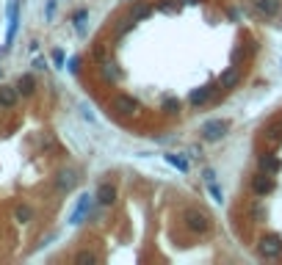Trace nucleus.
Returning a JSON list of instances; mask_svg holds the SVG:
<instances>
[{
    "label": "nucleus",
    "mask_w": 282,
    "mask_h": 265,
    "mask_svg": "<svg viewBox=\"0 0 282 265\" xmlns=\"http://www.w3.org/2000/svg\"><path fill=\"white\" fill-rule=\"evenodd\" d=\"M180 218H183V227L188 232H194V235H205V232L211 230V218H208V213H202V210H197V207H185Z\"/></svg>",
    "instance_id": "f257e3e1"
},
{
    "label": "nucleus",
    "mask_w": 282,
    "mask_h": 265,
    "mask_svg": "<svg viewBox=\"0 0 282 265\" xmlns=\"http://www.w3.org/2000/svg\"><path fill=\"white\" fill-rule=\"evenodd\" d=\"M227 130H230V122L227 119H211V122H205L202 125V138L205 141H221L227 135Z\"/></svg>",
    "instance_id": "f03ea898"
},
{
    "label": "nucleus",
    "mask_w": 282,
    "mask_h": 265,
    "mask_svg": "<svg viewBox=\"0 0 282 265\" xmlns=\"http://www.w3.org/2000/svg\"><path fill=\"white\" fill-rule=\"evenodd\" d=\"M92 204H94V196H92V194H83V196H80L78 204H75V207H72V213H70V224H72V227L83 224V218L89 216Z\"/></svg>",
    "instance_id": "7ed1b4c3"
},
{
    "label": "nucleus",
    "mask_w": 282,
    "mask_h": 265,
    "mask_svg": "<svg viewBox=\"0 0 282 265\" xmlns=\"http://www.w3.org/2000/svg\"><path fill=\"white\" fill-rule=\"evenodd\" d=\"M111 111H116L119 116H130V113L139 111V102L127 94H113L111 97Z\"/></svg>",
    "instance_id": "20e7f679"
},
{
    "label": "nucleus",
    "mask_w": 282,
    "mask_h": 265,
    "mask_svg": "<svg viewBox=\"0 0 282 265\" xmlns=\"http://www.w3.org/2000/svg\"><path fill=\"white\" fill-rule=\"evenodd\" d=\"M257 251H260V257L274 260V257H280V254H282V240L277 235H266L260 243H257Z\"/></svg>",
    "instance_id": "39448f33"
},
{
    "label": "nucleus",
    "mask_w": 282,
    "mask_h": 265,
    "mask_svg": "<svg viewBox=\"0 0 282 265\" xmlns=\"http://www.w3.org/2000/svg\"><path fill=\"white\" fill-rule=\"evenodd\" d=\"M252 191L257 196H268L274 191V174H266V171H257L252 180Z\"/></svg>",
    "instance_id": "423d86ee"
},
{
    "label": "nucleus",
    "mask_w": 282,
    "mask_h": 265,
    "mask_svg": "<svg viewBox=\"0 0 282 265\" xmlns=\"http://www.w3.org/2000/svg\"><path fill=\"white\" fill-rule=\"evenodd\" d=\"M75 182H78V174H75L72 168H64V171H58V177H56V191L58 194H67V191L75 188Z\"/></svg>",
    "instance_id": "0eeeda50"
},
{
    "label": "nucleus",
    "mask_w": 282,
    "mask_h": 265,
    "mask_svg": "<svg viewBox=\"0 0 282 265\" xmlns=\"http://www.w3.org/2000/svg\"><path fill=\"white\" fill-rule=\"evenodd\" d=\"M94 202L103 204V207H111V204L116 202V188H113L111 182H103L97 188V194H94Z\"/></svg>",
    "instance_id": "6e6552de"
},
{
    "label": "nucleus",
    "mask_w": 282,
    "mask_h": 265,
    "mask_svg": "<svg viewBox=\"0 0 282 265\" xmlns=\"http://www.w3.org/2000/svg\"><path fill=\"white\" fill-rule=\"evenodd\" d=\"M257 166H260V171H266V174H280L282 163H280V158H277V155L263 152L260 158H257Z\"/></svg>",
    "instance_id": "1a4fd4ad"
},
{
    "label": "nucleus",
    "mask_w": 282,
    "mask_h": 265,
    "mask_svg": "<svg viewBox=\"0 0 282 265\" xmlns=\"http://www.w3.org/2000/svg\"><path fill=\"white\" fill-rule=\"evenodd\" d=\"M254 8L263 17H277L282 11V0H254Z\"/></svg>",
    "instance_id": "9d476101"
},
{
    "label": "nucleus",
    "mask_w": 282,
    "mask_h": 265,
    "mask_svg": "<svg viewBox=\"0 0 282 265\" xmlns=\"http://www.w3.org/2000/svg\"><path fill=\"white\" fill-rule=\"evenodd\" d=\"M17 97H20L17 86H0V108H14Z\"/></svg>",
    "instance_id": "9b49d317"
},
{
    "label": "nucleus",
    "mask_w": 282,
    "mask_h": 265,
    "mask_svg": "<svg viewBox=\"0 0 282 265\" xmlns=\"http://www.w3.org/2000/svg\"><path fill=\"white\" fill-rule=\"evenodd\" d=\"M36 89V80L34 75H20V80H17V91H20L22 97H28V94H34Z\"/></svg>",
    "instance_id": "f8f14e48"
},
{
    "label": "nucleus",
    "mask_w": 282,
    "mask_h": 265,
    "mask_svg": "<svg viewBox=\"0 0 282 265\" xmlns=\"http://www.w3.org/2000/svg\"><path fill=\"white\" fill-rule=\"evenodd\" d=\"M238 80H241V72L235 69H227V72H221V77H219V83H221V89H233V86H238Z\"/></svg>",
    "instance_id": "ddd939ff"
},
{
    "label": "nucleus",
    "mask_w": 282,
    "mask_h": 265,
    "mask_svg": "<svg viewBox=\"0 0 282 265\" xmlns=\"http://www.w3.org/2000/svg\"><path fill=\"white\" fill-rule=\"evenodd\" d=\"M211 94H213L211 86H202V89L191 91V105H205L208 99H211Z\"/></svg>",
    "instance_id": "4468645a"
},
{
    "label": "nucleus",
    "mask_w": 282,
    "mask_h": 265,
    "mask_svg": "<svg viewBox=\"0 0 282 265\" xmlns=\"http://www.w3.org/2000/svg\"><path fill=\"white\" fill-rule=\"evenodd\" d=\"M149 14H152V6H136L130 11V22H141V20H147Z\"/></svg>",
    "instance_id": "2eb2a0df"
},
{
    "label": "nucleus",
    "mask_w": 282,
    "mask_h": 265,
    "mask_svg": "<svg viewBox=\"0 0 282 265\" xmlns=\"http://www.w3.org/2000/svg\"><path fill=\"white\" fill-rule=\"evenodd\" d=\"M166 163H172V166H175V168H180L183 174H185V171H188V161H185L183 155H166Z\"/></svg>",
    "instance_id": "dca6fc26"
},
{
    "label": "nucleus",
    "mask_w": 282,
    "mask_h": 265,
    "mask_svg": "<svg viewBox=\"0 0 282 265\" xmlns=\"http://www.w3.org/2000/svg\"><path fill=\"white\" fill-rule=\"evenodd\" d=\"M266 141H271V144H280V141H282V127H280V125L266 127Z\"/></svg>",
    "instance_id": "f3484780"
},
{
    "label": "nucleus",
    "mask_w": 282,
    "mask_h": 265,
    "mask_svg": "<svg viewBox=\"0 0 282 265\" xmlns=\"http://www.w3.org/2000/svg\"><path fill=\"white\" fill-rule=\"evenodd\" d=\"M163 113H180V99H175V97H166L163 99Z\"/></svg>",
    "instance_id": "a211bd4d"
},
{
    "label": "nucleus",
    "mask_w": 282,
    "mask_h": 265,
    "mask_svg": "<svg viewBox=\"0 0 282 265\" xmlns=\"http://www.w3.org/2000/svg\"><path fill=\"white\" fill-rule=\"evenodd\" d=\"M31 218H34V210H31L28 204H22V207H17V221H20V224H28Z\"/></svg>",
    "instance_id": "6ab92c4d"
},
{
    "label": "nucleus",
    "mask_w": 282,
    "mask_h": 265,
    "mask_svg": "<svg viewBox=\"0 0 282 265\" xmlns=\"http://www.w3.org/2000/svg\"><path fill=\"white\" fill-rule=\"evenodd\" d=\"M103 75L111 80H119V69H113V64H103Z\"/></svg>",
    "instance_id": "aec40b11"
},
{
    "label": "nucleus",
    "mask_w": 282,
    "mask_h": 265,
    "mask_svg": "<svg viewBox=\"0 0 282 265\" xmlns=\"http://www.w3.org/2000/svg\"><path fill=\"white\" fill-rule=\"evenodd\" d=\"M75 260H78V263H97V254H92V251H80Z\"/></svg>",
    "instance_id": "412c9836"
},
{
    "label": "nucleus",
    "mask_w": 282,
    "mask_h": 265,
    "mask_svg": "<svg viewBox=\"0 0 282 265\" xmlns=\"http://www.w3.org/2000/svg\"><path fill=\"white\" fill-rule=\"evenodd\" d=\"M208 188H211L213 199H216V202H221V191H219V185H216V180H213V182H208Z\"/></svg>",
    "instance_id": "4be33fe9"
},
{
    "label": "nucleus",
    "mask_w": 282,
    "mask_h": 265,
    "mask_svg": "<svg viewBox=\"0 0 282 265\" xmlns=\"http://www.w3.org/2000/svg\"><path fill=\"white\" fill-rule=\"evenodd\" d=\"M202 180H205V185L216 180V174H213V168H205V171H202Z\"/></svg>",
    "instance_id": "5701e85b"
},
{
    "label": "nucleus",
    "mask_w": 282,
    "mask_h": 265,
    "mask_svg": "<svg viewBox=\"0 0 282 265\" xmlns=\"http://www.w3.org/2000/svg\"><path fill=\"white\" fill-rule=\"evenodd\" d=\"M44 14H47V20H53V14H56V0H47V11H44Z\"/></svg>",
    "instance_id": "b1692460"
},
{
    "label": "nucleus",
    "mask_w": 282,
    "mask_h": 265,
    "mask_svg": "<svg viewBox=\"0 0 282 265\" xmlns=\"http://www.w3.org/2000/svg\"><path fill=\"white\" fill-rule=\"evenodd\" d=\"M53 61H56V66H64V53H61V50L53 53Z\"/></svg>",
    "instance_id": "393cba45"
},
{
    "label": "nucleus",
    "mask_w": 282,
    "mask_h": 265,
    "mask_svg": "<svg viewBox=\"0 0 282 265\" xmlns=\"http://www.w3.org/2000/svg\"><path fill=\"white\" fill-rule=\"evenodd\" d=\"M83 20H86V11H78V14H75V25L83 28Z\"/></svg>",
    "instance_id": "a878e982"
},
{
    "label": "nucleus",
    "mask_w": 282,
    "mask_h": 265,
    "mask_svg": "<svg viewBox=\"0 0 282 265\" xmlns=\"http://www.w3.org/2000/svg\"><path fill=\"white\" fill-rule=\"evenodd\" d=\"M103 53H106V47H103V44H97V47L92 50V56H94V58H103Z\"/></svg>",
    "instance_id": "bb28decb"
},
{
    "label": "nucleus",
    "mask_w": 282,
    "mask_h": 265,
    "mask_svg": "<svg viewBox=\"0 0 282 265\" xmlns=\"http://www.w3.org/2000/svg\"><path fill=\"white\" fill-rule=\"evenodd\" d=\"M34 66H36V69H44V66H47V61H44V58H36Z\"/></svg>",
    "instance_id": "cd10ccee"
},
{
    "label": "nucleus",
    "mask_w": 282,
    "mask_h": 265,
    "mask_svg": "<svg viewBox=\"0 0 282 265\" xmlns=\"http://www.w3.org/2000/svg\"><path fill=\"white\" fill-rule=\"evenodd\" d=\"M0 111H3V108H0Z\"/></svg>",
    "instance_id": "c85d7f7f"
}]
</instances>
